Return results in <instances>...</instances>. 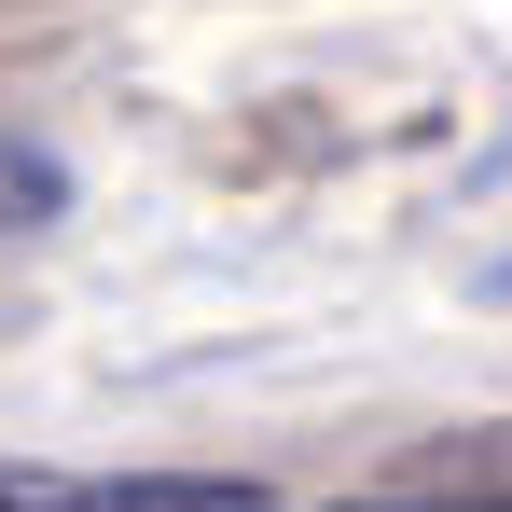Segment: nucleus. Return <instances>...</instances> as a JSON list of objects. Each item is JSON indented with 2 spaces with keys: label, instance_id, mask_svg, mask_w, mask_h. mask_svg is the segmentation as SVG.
I'll return each instance as SVG.
<instances>
[{
  "label": "nucleus",
  "instance_id": "1",
  "mask_svg": "<svg viewBox=\"0 0 512 512\" xmlns=\"http://www.w3.org/2000/svg\"><path fill=\"white\" fill-rule=\"evenodd\" d=\"M0 512H277L236 471H42V457H0Z\"/></svg>",
  "mask_w": 512,
  "mask_h": 512
},
{
  "label": "nucleus",
  "instance_id": "2",
  "mask_svg": "<svg viewBox=\"0 0 512 512\" xmlns=\"http://www.w3.org/2000/svg\"><path fill=\"white\" fill-rule=\"evenodd\" d=\"M70 208V167L42 153V139H0V236H28V222H56Z\"/></svg>",
  "mask_w": 512,
  "mask_h": 512
},
{
  "label": "nucleus",
  "instance_id": "3",
  "mask_svg": "<svg viewBox=\"0 0 512 512\" xmlns=\"http://www.w3.org/2000/svg\"><path fill=\"white\" fill-rule=\"evenodd\" d=\"M346 512H512V485H485V499H346Z\"/></svg>",
  "mask_w": 512,
  "mask_h": 512
}]
</instances>
